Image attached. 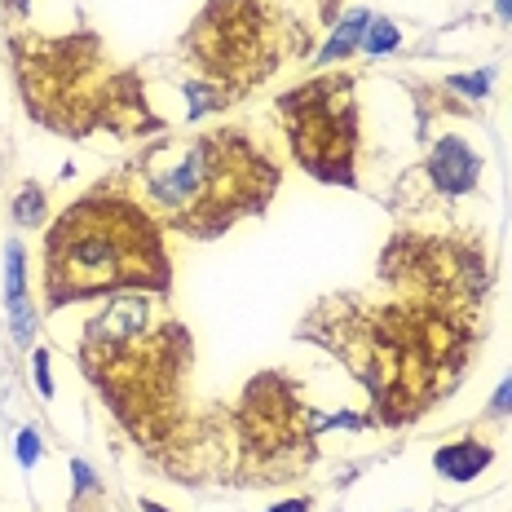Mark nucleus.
Listing matches in <instances>:
<instances>
[{
	"label": "nucleus",
	"mask_w": 512,
	"mask_h": 512,
	"mask_svg": "<svg viewBox=\"0 0 512 512\" xmlns=\"http://www.w3.org/2000/svg\"><path fill=\"white\" fill-rule=\"evenodd\" d=\"M274 512H309L305 499H292V504H283V508H274Z\"/></svg>",
	"instance_id": "nucleus-14"
},
{
	"label": "nucleus",
	"mask_w": 512,
	"mask_h": 512,
	"mask_svg": "<svg viewBox=\"0 0 512 512\" xmlns=\"http://www.w3.org/2000/svg\"><path fill=\"white\" fill-rule=\"evenodd\" d=\"M18 460H23V468H31L40 460V437L31 429H23V437H18Z\"/></svg>",
	"instance_id": "nucleus-10"
},
{
	"label": "nucleus",
	"mask_w": 512,
	"mask_h": 512,
	"mask_svg": "<svg viewBox=\"0 0 512 512\" xmlns=\"http://www.w3.org/2000/svg\"><path fill=\"white\" fill-rule=\"evenodd\" d=\"M367 27H371V14L367 9H354V14L345 18V23H340L336 31H332V40H327V49L318 53V62H340V58H349V53H354L362 40H367Z\"/></svg>",
	"instance_id": "nucleus-5"
},
{
	"label": "nucleus",
	"mask_w": 512,
	"mask_h": 512,
	"mask_svg": "<svg viewBox=\"0 0 512 512\" xmlns=\"http://www.w3.org/2000/svg\"><path fill=\"white\" fill-rule=\"evenodd\" d=\"M36 389L45 393V398H53V376H49V354L45 349L36 354Z\"/></svg>",
	"instance_id": "nucleus-12"
},
{
	"label": "nucleus",
	"mask_w": 512,
	"mask_h": 512,
	"mask_svg": "<svg viewBox=\"0 0 512 512\" xmlns=\"http://www.w3.org/2000/svg\"><path fill=\"white\" fill-rule=\"evenodd\" d=\"M398 27L393 23H376V18H371V27H367V40H362V45H367V53H389V49H398Z\"/></svg>",
	"instance_id": "nucleus-8"
},
{
	"label": "nucleus",
	"mask_w": 512,
	"mask_h": 512,
	"mask_svg": "<svg viewBox=\"0 0 512 512\" xmlns=\"http://www.w3.org/2000/svg\"><path fill=\"white\" fill-rule=\"evenodd\" d=\"M5 292H9V305L27 301V292H23V248H18V243H9V261H5Z\"/></svg>",
	"instance_id": "nucleus-7"
},
{
	"label": "nucleus",
	"mask_w": 512,
	"mask_h": 512,
	"mask_svg": "<svg viewBox=\"0 0 512 512\" xmlns=\"http://www.w3.org/2000/svg\"><path fill=\"white\" fill-rule=\"evenodd\" d=\"M292 137L296 151L318 177H349V155H354V106H349L345 84H318L305 89L296 102Z\"/></svg>",
	"instance_id": "nucleus-2"
},
{
	"label": "nucleus",
	"mask_w": 512,
	"mask_h": 512,
	"mask_svg": "<svg viewBox=\"0 0 512 512\" xmlns=\"http://www.w3.org/2000/svg\"><path fill=\"white\" fill-rule=\"evenodd\" d=\"M451 89L468 93V98H486V89H490V71H473V76H451Z\"/></svg>",
	"instance_id": "nucleus-9"
},
{
	"label": "nucleus",
	"mask_w": 512,
	"mask_h": 512,
	"mask_svg": "<svg viewBox=\"0 0 512 512\" xmlns=\"http://www.w3.org/2000/svg\"><path fill=\"white\" fill-rule=\"evenodd\" d=\"M142 508H146V512H164V508H159V504H142Z\"/></svg>",
	"instance_id": "nucleus-15"
},
{
	"label": "nucleus",
	"mask_w": 512,
	"mask_h": 512,
	"mask_svg": "<svg viewBox=\"0 0 512 512\" xmlns=\"http://www.w3.org/2000/svg\"><path fill=\"white\" fill-rule=\"evenodd\" d=\"M495 14L504 18V23H512V0H495Z\"/></svg>",
	"instance_id": "nucleus-13"
},
{
	"label": "nucleus",
	"mask_w": 512,
	"mask_h": 512,
	"mask_svg": "<svg viewBox=\"0 0 512 512\" xmlns=\"http://www.w3.org/2000/svg\"><path fill=\"white\" fill-rule=\"evenodd\" d=\"M486 464H490V446H482V442H455L433 455V468L442 477H451V482H473Z\"/></svg>",
	"instance_id": "nucleus-4"
},
{
	"label": "nucleus",
	"mask_w": 512,
	"mask_h": 512,
	"mask_svg": "<svg viewBox=\"0 0 512 512\" xmlns=\"http://www.w3.org/2000/svg\"><path fill=\"white\" fill-rule=\"evenodd\" d=\"M14 217L23 221V226H40V221H45V190H40V186H27L23 195L14 199Z\"/></svg>",
	"instance_id": "nucleus-6"
},
{
	"label": "nucleus",
	"mask_w": 512,
	"mask_h": 512,
	"mask_svg": "<svg viewBox=\"0 0 512 512\" xmlns=\"http://www.w3.org/2000/svg\"><path fill=\"white\" fill-rule=\"evenodd\" d=\"M45 279L53 301L102 296L115 287H155L164 283V248L151 221L133 208L93 199L53 226Z\"/></svg>",
	"instance_id": "nucleus-1"
},
{
	"label": "nucleus",
	"mask_w": 512,
	"mask_h": 512,
	"mask_svg": "<svg viewBox=\"0 0 512 512\" xmlns=\"http://www.w3.org/2000/svg\"><path fill=\"white\" fill-rule=\"evenodd\" d=\"M477 173H482V159L464 142V137H442L429 155V177L437 190L446 195H468L477 186Z\"/></svg>",
	"instance_id": "nucleus-3"
},
{
	"label": "nucleus",
	"mask_w": 512,
	"mask_h": 512,
	"mask_svg": "<svg viewBox=\"0 0 512 512\" xmlns=\"http://www.w3.org/2000/svg\"><path fill=\"white\" fill-rule=\"evenodd\" d=\"M512 411V376L499 384V393H495V402H490V420H499V415H508Z\"/></svg>",
	"instance_id": "nucleus-11"
}]
</instances>
